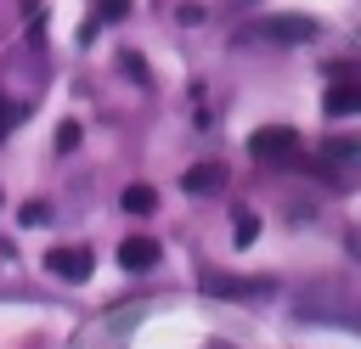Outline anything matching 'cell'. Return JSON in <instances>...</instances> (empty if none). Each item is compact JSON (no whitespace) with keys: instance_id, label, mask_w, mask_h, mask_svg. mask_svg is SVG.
<instances>
[{"instance_id":"14","label":"cell","mask_w":361,"mask_h":349,"mask_svg":"<svg viewBox=\"0 0 361 349\" xmlns=\"http://www.w3.org/2000/svg\"><path fill=\"white\" fill-rule=\"evenodd\" d=\"M259 236V220L254 214H237V242H254Z\"/></svg>"},{"instance_id":"3","label":"cell","mask_w":361,"mask_h":349,"mask_svg":"<svg viewBox=\"0 0 361 349\" xmlns=\"http://www.w3.org/2000/svg\"><path fill=\"white\" fill-rule=\"evenodd\" d=\"M248 152H254V158H293V152H299V135H293L288 124H265V129L248 135Z\"/></svg>"},{"instance_id":"8","label":"cell","mask_w":361,"mask_h":349,"mask_svg":"<svg viewBox=\"0 0 361 349\" xmlns=\"http://www.w3.org/2000/svg\"><path fill=\"white\" fill-rule=\"evenodd\" d=\"M118 203H124V214H152V208H158V191H152V186H124Z\"/></svg>"},{"instance_id":"12","label":"cell","mask_w":361,"mask_h":349,"mask_svg":"<svg viewBox=\"0 0 361 349\" xmlns=\"http://www.w3.org/2000/svg\"><path fill=\"white\" fill-rule=\"evenodd\" d=\"M118 73H130V79H141V84H147V62H141L135 51H124V56H118Z\"/></svg>"},{"instance_id":"9","label":"cell","mask_w":361,"mask_h":349,"mask_svg":"<svg viewBox=\"0 0 361 349\" xmlns=\"http://www.w3.org/2000/svg\"><path fill=\"white\" fill-rule=\"evenodd\" d=\"M23 118H28V101H11V96H0V141H6V135H11Z\"/></svg>"},{"instance_id":"11","label":"cell","mask_w":361,"mask_h":349,"mask_svg":"<svg viewBox=\"0 0 361 349\" xmlns=\"http://www.w3.org/2000/svg\"><path fill=\"white\" fill-rule=\"evenodd\" d=\"M17 220H23V225H45V220H51V203H23Z\"/></svg>"},{"instance_id":"4","label":"cell","mask_w":361,"mask_h":349,"mask_svg":"<svg viewBox=\"0 0 361 349\" xmlns=\"http://www.w3.org/2000/svg\"><path fill=\"white\" fill-rule=\"evenodd\" d=\"M45 270L62 276V281H90L96 259H90V248H51V253H45Z\"/></svg>"},{"instance_id":"15","label":"cell","mask_w":361,"mask_h":349,"mask_svg":"<svg viewBox=\"0 0 361 349\" xmlns=\"http://www.w3.org/2000/svg\"><path fill=\"white\" fill-rule=\"evenodd\" d=\"M175 17H180V23L192 28V23H203V6H175Z\"/></svg>"},{"instance_id":"10","label":"cell","mask_w":361,"mask_h":349,"mask_svg":"<svg viewBox=\"0 0 361 349\" xmlns=\"http://www.w3.org/2000/svg\"><path fill=\"white\" fill-rule=\"evenodd\" d=\"M124 17H130V0H102V6H96V17H90V23H96V28H102V23H124Z\"/></svg>"},{"instance_id":"5","label":"cell","mask_w":361,"mask_h":349,"mask_svg":"<svg viewBox=\"0 0 361 349\" xmlns=\"http://www.w3.org/2000/svg\"><path fill=\"white\" fill-rule=\"evenodd\" d=\"M180 186H186V191H197V197H209V191H220V186H226V163L203 158V163H192V169L180 174Z\"/></svg>"},{"instance_id":"7","label":"cell","mask_w":361,"mask_h":349,"mask_svg":"<svg viewBox=\"0 0 361 349\" xmlns=\"http://www.w3.org/2000/svg\"><path fill=\"white\" fill-rule=\"evenodd\" d=\"M327 113H333V118H350V113H361V84H355V79H338V84L327 90Z\"/></svg>"},{"instance_id":"1","label":"cell","mask_w":361,"mask_h":349,"mask_svg":"<svg viewBox=\"0 0 361 349\" xmlns=\"http://www.w3.org/2000/svg\"><path fill=\"white\" fill-rule=\"evenodd\" d=\"M237 39L243 45H310L316 39V17H259Z\"/></svg>"},{"instance_id":"13","label":"cell","mask_w":361,"mask_h":349,"mask_svg":"<svg viewBox=\"0 0 361 349\" xmlns=\"http://www.w3.org/2000/svg\"><path fill=\"white\" fill-rule=\"evenodd\" d=\"M56 146H62V152H73V146H79V124H73V118H68V124H56Z\"/></svg>"},{"instance_id":"2","label":"cell","mask_w":361,"mask_h":349,"mask_svg":"<svg viewBox=\"0 0 361 349\" xmlns=\"http://www.w3.org/2000/svg\"><path fill=\"white\" fill-rule=\"evenodd\" d=\"M271 276H220V270H203V293L214 298H271Z\"/></svg>"},{"instance_id":"6","label":"cell","mask_w":361,"mask_h":349,"mask_svg":"<svg viewBox=\"0 0 361 349\" xmlns=\"http://www.w3.org/2000/svg\"><path fill=\"white\" fill-rule=\"evenodd\" d=\"M118 265L124 270H152L158 265V242L152 236H124L118 242Z\"/></svg>"}]
</instances>
